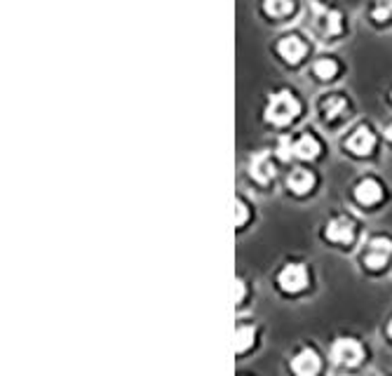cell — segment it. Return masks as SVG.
<instances>
[{"label": "cell", "mask_w": 392, "mask_h": 376, "mask_svg": "<svg viewBox=\"0 0 392 376\" xmlns=\"http://www.w3.org/2000/svg\"><path fill=\"white\" fill-rule=\"evenodd\" d=\"M392 17V0H379V5L374 7V19L386 21Z\"/></svg>", "instance_id": "obj_18"}, {"label": "cell", "mask_w": 392, "mask_h": 376, "mask_svg": "<svg viewBox=\"0 0 392 376\" xmlns=\"http://www.w3.org/2000/svg\"><path fill=\"white\" fill-rule=\"evenodd\" d=\"M392 257V242L388 237H374L369 242V249L364 254V264L369 268H383L388 264V259Z\"/></svg>", "instance_id": "obj_4"}, {"label": "cell", "mask_w": 392, "mask_h": 376, "mask_svg": "<svg viewBox=\"0 0 392 376\" xmlns=\"http://www.w3.org/2000/svg\"><path fill=\"white\" fill-rule=\"evenodd\" d=\"M381 195H383V188L379 186V181H374V179H364L355 188V198L362 205H376L381 200Z\"/></svg>", "instance_id": "obj_11"}, {"label": "cell", "mask_w": 392, "mask_h": 376, "mask_svg": "<svg viewBox=\"0 0 392 376\" xmlns=\"http://www.w3.org/2000/svg\"><path fill=\"white\" fill-rule=\"evenodd\" d=\"M249 172H251V176L258 183H268V181H271L273 176H275V165H273L271 153H258V156H254Z\"/></svg>", "instance_id": "obj_7"}, {"label": "cell", "mask_w": 392, "mask_h": 376, "mask_svg": "<svg viewBox=\"0 0 392 376\" xmlns=\"http://www.w3.org/2000/svg\"><path fill=\"white\" fill-rule=\"evenodd\" d=\"M291 370L296 376H317L320 372V358L312 348H303L291 360Z\"/></svg>", "instance_id": "obj_6"}, {"label": "cell", "mask_w": 392, "mask_h": 376, "mask_svg": "<svg viewBox=\"0 0 392 376\" xmlns=\"http://www.w3.org/2000/svg\"><path fill=\"white\" fill-rule=\"evenodd\" d=\"M374 144H376V136H374L371 129L359 127L357 132L348 139V149L352 153H357V156H366V153L374 151Z\"/></svg>", "instance_id": "obj_10"}, {"label": "cell", "mask_w": 392, "mask_h": 376, "mask_svg": "<svg viewBox=\"0 0 392 376\" xmlns=\"http://www.w3.org/2000/svg\"><path fill=\"white\" fill-rule=\"evenodd\" d=\"M345 109H348V102H345L343 97H332L325 102V113L329 120H336L338 116H343Z\"/></svg>", "instance_id": "obj_16"}, {"label": "cell", "mask_w": 392, "mask_h": 376, "mask_svg": "<svg viewBox=\"0 0 392 376\" xmlns=\"http://www.w3.org/2000/svg\"><path fill=\"white\" fill-rule=\"evenodd\" d=\"M278 52L282 55V59L289 61V64H296V61H301L305 57V43L296 36L282 38L278 45Z\"/></svg>", "instance_id": "obj_8"}, {"label": "cell", "mask_w": 392, "mask_h": 376, "mask_svg": "<svg viewBox=\"0 0 392 376\" xmlns=\"http://www.w3.org/2000/svg\"><path fill=\"white\" fill-rule=\"evenodd\" d=\"M327 237L334 242H343L348 245L355 237V226H352L350 219H334L332 224L327 226Z\"/></svg>", "instance_id": "obj_9"}, {"label": "cell", "mask_w": 392, "mask_h": 376, "mask_svg": "<svg viewBox=\"0 0 392 376\" xmlns=\"http://www.w3.org/2000/svg\"><path fill=\"white\" fill-rule=\"evenodd\" d=\"M263 10L271 14V17H287V14L294 10V3H291V0H266Z\"/></svg>", "instance_id": "obj_15"}, {"label": "cell", "mask_w": 392, "mask_h": 376, "mask_svg": "<svg viewBox=\"0 0 392 376\" xmlns=\"http://www.w3.org/2000/svg\"><path fill=\"white\" fill-rule=\"evenodd\" d=\"M235 212H237V217H235V226H244V221H247V205H244L242 200H235Z\"/></svg>", "instance_id": "obj_19"}, {"label": "cell", "mask_w": 392, "mask_h": 376, "mask_svg": "<svg viewBox=\"0 0 392 376\" xmlns=\"http://www.w3.org/2000/svg\"><path fill=\"white\" fill-rule=\"evenodd\" d=\"M388 332H390V336H392V320H390V325H388Z\"/></svg>", "instance_id": "obj_22"}, {"label": "cell", "mask_w": 392, "mask_h": 376, "mask_svg": "<svg viewBox=\"0 0 392 376\" xmlns=\"http://www.w3.org/2000/svg\"><path fill=\"white\" fill-rule=\"evenodd\" d=\"M336 71H338V66H336L334 59H317V61H315V75L322 78V80L334 78Z\"/></svg>", "instance_id": "obj_17"}, {"label": "cell", "mask_w": 392, "mask_h": 376, "mask_svg": "<svg viewBox=\"0 0 392 376\" xmlns=\"http://www.w3.org/2000/svg\"><path fill=\"white\" fill-rule=\"evenodd\" d=\"M320 153V144L315 136L310 134H303V136H298V139L294 141V156L296 158H303V160H310L315 158Z\"/></svg>", "instance_id": "obj_13"}, {"label": "cell", "mask_w": 392, "mask_h": 376, "mask_svg": "<svg viewBox=\"0 0 392 376\" xmlns=\"http://www.w3.org/2000/svg\"><path fill=\"white\" fill-rule=\"evenodd\" d=\"M332 358L336 365H345V367H355L362 362L364 350L355 339H338L332 346Z\"/></svg>", "instance_id": "obj_2"}, {"label": "cell", "mask_w": 392, "mask_h": 376, "mask_svg": "<svg viewBox=\"0 0 392 376\" xmlns=\"http://www.w3.org/2000/svg\"><path fill=\"white\" fill-rule=\"evenodd\" d=\"M242 299H244V282L237 280V304H240Z\"/></svg>", "instance_id": "obj_20"}, {"label": "cell", "mask_w": 392, "mask_h": 376, "mask_svg": "<svg viewBox=\"0 0 392 376\" xmlns=\"http://www.w3.org/2000/svg\"><path fill=\"white\" fill-rule=\"evenodd\" d=\"M278 282L284 291H291V294H294V291H301L308 285V271H305V266L301 264H289L282 268V273L278 275Z\"/></svg>", "instance_id": "obj_3"}, {"label": "cell", "mask_w": 392, "mask_h": 376, "mask_svg": "<svg viewBox=\"0 0 392 376\" xmlns=\"http://www.w3.org/2000/svg\"><path fill=\"white\" fill-rule=\"evenodd\" d=\"M254 336H256V329L247 327V325H240L235 332V350L237 353H244L251 343H254Z\"/></svg>", "instance_id": "obj_14"}, {"label": "cell", "mask_w": 392, "mask_h": 376, "mask_svg": "<svg viewBox=\"0 0 392 376\" xmlns=\"http://www.w3.org/2000/svg\"><path fill=\"white\" fill-rule=\"evenodd\" d=\"M287 186L294 190V193L303 195V193H308V190L315 186V176L308 170H294V172L289 174Z\"/></svg>", "instance_id": "obj_12"}, {"label": "cell", "mask_w": 392, "mask_h": 376, "mask_svg": "<svg viewBox=\"0 0 392 376\" xmlns=\"http://www.w3.org/2000/svg\"><path fill=\"white\" fill-rule=\"evenodd\" d=\"M312 10H315V19H317V28L325 36H338L343 31V19L336 10H327L320 3H312Z\"/></svg>", "instance_id": "obj_5"}, {"label": "cell", "mask_w": 392, "mask_h": 376, "mask_svg": "<svg viewBox=\"0 0 392 376\" xmlns=\"http://www.w3.org/2000/svg\"><path fill=\"white\" fill-rule=\"evenodd\" d=\"M298 113H301V106H298V99L289 92H278V95L271 97L266 109V120L273 122V125H287V122L294 120Z\"/></svg>", "instance_id": "obj_1"}, {"label": "cell", "mask_w": 392, "mask_h": 376, "mask_svg": "<svg viewBox=\"0 0 392 376\" xmlns=\"http://www.w3.org/2000/svg\"><path fill=\"white\" fill-rule=\"evenodd\" d=\"M386 136H388V139H390V141H392V125H390V127H388V129H386Z\"/></svg>", "instance_id": "obj_21"}]
</instances>
